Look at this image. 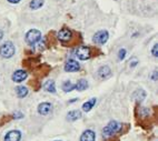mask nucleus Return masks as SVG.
<instances>
[{
  "label": "nucleus",
  "mask_w": 158,
  "mask_h": 141,
  "mask_svg": "<svg viewBox=\"0 0 158 141\" xmlns=\"http://www.w3.org/2000/svg\"><path fill=\"white\" fill-rule=\"evenodd\" d=\"M122 123H119L117 121H110L106 127L102 129V137L105 138H109L113 137L115 133H118L122 131Z\"/></svg>",
  "instance_id": "obj_1"
},
{
  "label": "nucleus",
  "mask_w": 158,
  "mask_h": 141,
  "mask_svg": "<svg viewBox=\"0 0 158 141\" xmlns=\"http://www.w3.org/2000/svg\"><path fill=\"white\" fill-rule=\"evenodd\" d=\"M15 52H16V48H15V45L11 41H6L0 47V56L2 58L9 59V58H11L14 56Z\"/></svg>",
  "instance_id": "obj_2"
},
{
  "label": "nucleus",
  "mask_w": 158,
  "mask_h": 141,
  "mask_svg": "<svg viewBox=\"0 0 158 141\" xmlns=\"http://www.w3.org/2000/svg\"><path fill=\"white\" fill-rule=\"evenodd\" d=\"M41 40V32L37 29H31L26 34V41L29 46H35Z\"/></svg>",
  "instance_id": "obj_3"
},
{
  "label": "nucleus",
  "mask_w": 158,
  "mask_h": 141,
  "mask_svg": "<svg viewBox=\"0 0 158 141\" xmlns=\"http://www.w3.org/2000/svg\"><path fill=\"white\" fill-rule=\"evenodd\" d=\"M108 38H109L108 31L100 30V31H98V32H96V34H95L93 40H94V42L97 43V45H105V43L107 42Z\"/></svg>",
  "instance_id": "obj_4"
},
{
  "label": "nucleus",
  "mask_w": 158,
  "mask_h": 141,
  "mask_svg": "<svg viewBox=\"0 0 158 141\" xmlns=\"http://www.w3.org/2000/svg\"><path fill=\"white\" fill-rule=\"evenodd\" d=\"M76 54L80 60H88L91 56L90 48L87 46H80L76 50Z\"/></svg>",
  "instance_id": "obj_5"
},
{
  "label": "nucleus",
  "mask_w": 158,
  "mask_h": 141,
  "mask_svg": "<svg viewBox=\"0 0 158 141\" xmlns=\"http://www.w3.org/2000/svg\"><path fill=\"white\" fill-rule=\"evenodd\" d=\"M57 37L62 42H67V41H69L73 38V32H71L70 29L64 28L61 30H59V32L57 34Z\"/></svg>",
  "instance_id": "obj_6"
},
{
  "label": "nucleus",
  "mask_w": 158,
  "mask_h": 141,
  "mask_svg": "<svg viewBox=\"0 0 158 141\" xmlns=\"http://www.w3.org/2000/svg\"><path fill=\"white\" fill-rule=\"evenodd\" d=\"M52 110V104L49 102H43L38 106V113L41 116H47Z\"/></svg>",
  "instance_id": "obj_7"
},
{
  "label": "nucleus",
  "mask_w": 158,
  "mask_h": 141,
  "mask_svg": "<svg viewBox=\"0 0 158 141\" xmlns=\"http://www.w3.org/2000/svg\"><path fill=\"white\" fill-rule=\"evenodd\" d=\"M80 69V65L76 60H68L65 65V71L67 72H76Z\"/></svg>",
  "instance_id": "obj_8"
},
{
  "label": "nucleus",
  "mask_w": 158,
  "mask_h": 141,
  "mask_svg": "<svg viewBox=\"0 0 158 141\" xmlns=\"http://www.w3.org/2000/svg\"><path fill=\"white\" fill-rule=\"evenodd\" d=\"M27 76H28V74H27L25 70H17L12 74L11 79H12V81H15V82H23V80H26Z\"/></svg>",
  "instance_id": "obj_9"
},
{
  "label": "nucleus",
  "mask_w": 158,
  "mask_h": 141,
  "mask_svg": "<svg viewBox=\"0 0 158 141\" xmlns=\"http://www.w3.org/2000/svg\"><path fill=\"white\" fill-rule=\"evenodd\" d=\"M21 139V132L18 130H11L5 137V141H20Z\"/></svg>",
  "instance_id": "obj_10"
},
{
  "label": "nucleus",
  "mask_w": 158,
  "mask_h": 141,
  "mask_svg": "<svg viewBox=\"0 0 158 141\" xmlns=\"http://www.w3.org/2000/svg\"><path fill=\"white\" fill-rule=\"evenodd\" d=\"M111 76V70L108 66H102L98 69V77L100 79H107Z\"/></svg>",
  "instance_id": "obj_11"
},
{
  "label": "nucleus",
  "mask_w": 158,
  "mask_h": 141,
  "mask_svg": "<svg viewBox=\"0 0 158 141\" xmlns=\"http://www.w3.org/2000/svg\"><path fill=\"white\" fill-rule=\"evenodd\" d=\"M96 140V133L93 130H86L80 135V141H95Z\"/></svg>",
  "instance_id": "obj_12"
},
{
  "label": "nucleus",
  "mask_w": 158,
  "mask_h": 141,
  "mask_svg": "<svg viewBox=\"0 0 158 141\" xmlns=\"http://www.w3.org/2000/svg\"><path fill=\"white\" fill-rule=\"evenodd\" d=\"M79 118H81V112L79 110H73L69 111L67 115V119L69 121H76Z\"/></svg>",
  "instance_id": "obj_13"
},
{
  "label": "nucleus",
  "mask_w": 158,
  "mask_h": 141,
  "mask_svg": "<svg viewBox=\"0 0 158 141\" xmlns=\"http://www.w3.org/2000/svg\"><path fill=\"white\" fill-rule=\"evenodd\" d=\"M44 89H45L47 92H50V93L56 92V86H55L54 80H48V81L46 82L45 86H44Z\"/></svg>",
  "instance_id": "obj_14"
},
{
  "label": "nucleus",
  "mask_w": 158,
  "mask_h": 141,
  "mask_svg": "<svg viewBox=\"0 0 158 141\" xmlns=\"http://www.w3.org/2000/svg\"><path fill=\"white\" fill-rule=\"evenodd\" d=\"M88 88V81L85 79H80L76 85H75V89H77L78 91H84Z\"/></svg>",
  "instance_id": "obj_15"
},
{
  "label": "nucleus",
  "mask_w": 158,
  "mask_h": 141,
  "mask_svg": "<svg viewBox=\"0 0 158 141\" xmlns=\"http://www.w3.org/2000/svg\"><path fill=\"white\" fill-rule=\"evenodd\" d=\"M95 104H96V99L95 98L90 99L89 101L85 102V103L82 104V110L86 111V112H88V111H90L91 109L95 107Z\"/></svg>",
  "instance_id": "obj_16"
},
{
  "label": "nucleus",
  "mask_w": 158,
  "mask_h": 141,
  "mask_svg": "<svg viewBox=\"0 0 158 141\" xmlns=\"http://www.w3.org/2000/svg\"><path fill=\"white\" fill-rule=\"evenodd\" d=\"M16 93L19 98H25L27 95H28V89L23 86H19V87L16 88Z\"/></svg>",
  "instance_id": "obj_17"
},
{
  "label": "nucleus",
  "mask_w": 158,
  "mask_h": 141,
  "mask_svg": "<svg viewBox=\"0 0 158 141\" xmlns=\"http://www.w3.org/2000/svg\"><path fill=\"white\" fill-rule=\"evenodd\" d=\"M43 6H44V0H31L30 5H29V7L32 10H38V9H40Z\"/></svg>",
  "instance_id": "obj_18"
},
{
  "label": "nucleus",
  "mask_w": 158,
  "mask_h": 141,
  "mask_svg": "<svg viewBox=\"0 0 158 141\" xmlns=\"http://www.w3.org/2000/svg\"><path fill=\"white\" fill-rule=\"evenodd\" d=\"M61 88L65 92H69V91H71L73 89H75V85H73L70 81H65L64 83H62Z\"/></svg>",
  "instance_id": "obj_19"
},
{
  "label": "nucleus",
  "mask_w": 158,
  "mask_h": 141,
  "mask_svg": "<svg viewBox=\"0 0 158 141\" xmlns=\"http://www.w3.org/2000/svg\"><path fill=\"white\" fill-rule=\"evenodd\" d=\"M134 96H137V100H138V101H143L145 99V97H146V92H145L143 89H139V90L136 91Z\"/></svg>",
  "instance_id": "obj_20"
},
{
  "label": "nucleus",
  "mask_w": 158,
  "mask_h": 141,
  "mask_svg": "<svg viewBox=\"0 0 158 141\" xmlns=\"http://www.w3.org/2000/svg\"><path fill=\"white\" fill-rule=\"evenodd\" d=\"M125 56H126V50H125V49H120V50L118 51V58H119V60L124 59Z\"/></svg>",
  "instance_id": "obj_21"
},
{
  "label": "nucleus",
  "mask_w": 158,
  "mask_h": 141,
  "mask_svg": "<svg viewBox=\"0 0 158 141\" xmlns=\"http://www.w3.org/2000/svg\"><path fill=\"white\" fill-rule=\"evenodd\" d=\"M152 56H154V57L158 56V46H157V43H156V45H154V47H152Z\"/></svg>",
  "instance_id": "obj_22"
},
{
  "label": "nucleus",
  "mask_w": 158,
  "mask_h": 141,
  "mask_svg": "<svg viewBox=\"0 0 158 141\" xmlns=\"http://www.w3.org/2000/svg\"><path fill=\"white\" fill-rule=\"evenodd\" d=\"M21 118H23V113L19 112V111L14 113V119H21Z\"/></svg>",
  "instance_id": "obj_23"
},
{
  "label": "nucleus",
  "mask_w": 158,
  "mask_h": 141,
  "mask_svg": "<svg viewBox=\"0 0 158 141\" xmlns=\"http://www.w3.org/2000/svg\"><path fill=\"white\" fill-rule=\"evenodd\" d=\"M7 1L10 3H18V2H20L21 0H7Z\"/></svg>",
  "instance_id": "obj_24"
},
{
  "label": "nucleus",
  "mask_w": 158,
  "mask_h": 141,
  "mask_svg": "<svg viewBox=\"0 0 158 141\" xmlns=\"http://www.w3.org/2000/svg\"><path fill=\"white\" fill-rule=\"evenodd\" d=\"M157 79V71H154V75H152V80Z\"/></svg>",
  "instance_id": "obj_25"
},
{
  "label": "nucleus",
  "mask_w": 158,
  "mask_h": 141,
  "mask_svg": "<svg viewBox=\"0 0 158 141\" xmlns=\"http://www.w3.org/2000/svg\"><path fill=\"white\" fill-rule=\"evenodd\" d=\"M137 62H138L137 60H134V61L131 62V63H130V67H135V66L137 65Z\"/></svg>",
  "instance_id": "obj_26"
},
{
  "label": "nucleus",
  "mask_w": 158,
  "mask_h": 141,
  "mask_svg": "<svg viewBox=\"0 0 158 141\" xmlns=\"http://www.w3.org/2000/svg\"><path fill=\"white\" fill-rule=\"evenodd\" d=\"M2 38H3V32H2V30L0 29V40L2 39Z\"/></svg>",
  "instance_id": "obj_27"
}]
</instances>
